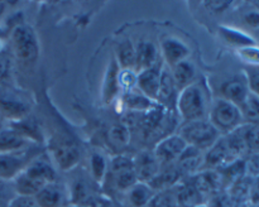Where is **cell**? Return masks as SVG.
I'll use <instances>...</instances> for the list:
<instances>
[{
	"label": "cell",
	"mask_w": 259,
	"mask_h": 207,
	"mask_svg": "<svg viewBox=\"0 0 259 207\" xmlns=\"http://www.w3.org/2000/svg\"><path fill=\"white\" fill-rule=\"evenodd\" d=\"M56 181H58V174L53 162L37 156L12 182L15 194L34 197L46 184Z\"/></svg>",
	"instance_id": "cell-1"
},
{
	"label": "cell",
	"mask_w": 259,
	"mask_h": 207,
	"mask_svg": "<svg viewBox=\"0 0 259 207\" xmlns=\"http://www.w3.org/2000/svg\"><path fill=\"white\" fill-rule=\"evenodd\" d=\"M182 124L207 119L210 105L206 92L200 82L195 81L179 92L176 109Z\"/></svg>",
	"instance_id": "cell-2"
},
{
	"label": "cell",
	"mask_w": 259,
	"mask_h": 207,
	"mask_svg": "<svg viewBox=\"0 0 259 207\" xmlns=\"http://www.w3.org/2000/svg\"><path fill=\"white\" fill-rule=\"evenodd\" d=\"M9 49L13 57L22 62H34L39 57V39L35 30L27 23H19L9 35Z\"/></svg>",
	"instance_id": "cell-3"
},
{
	"label": "cell",
	"mask_w": 259,
	"mask_h": 207,
	"mask_svg": "<svg viewBox=\"0 0 259 207\" xmlns=\"http://www.w3.org/2000/svg\"><path fill=\"white\" fill-rule=\"evenodd\" d=\"M207 119L222 135H228L244 125L239 106L222 97L212 101Z\"/></svg>",
	"instance_id": "cell-4"
},
{
	"label": "cell",
	"mask_w": 259,
	"mask_h": 207,
	"mask_svg": "<svg viewBox=\"0 0 259 207\" xmlns=\"http://www.w3.org/2000/svg\"><path fill=\"white\" fill-rule=\"evenodd\" d=\"M179 134L186 141L187 145L194 146L204 153L209 150L222 136V134L210 123L209 119L182 124L180 126Z\"/></svg>",
	"instance_id": "cell-5"
},
{
	"label": "cell",
	"mask_w": 259,
	"mask_h": 207,
	"mask_svg": "<svg viewBox=\"0 0 259 207\" xmlns=\"http://www.w3.org/2000/svg\"><path fill=\"white\" fill-rule=\"evenodd\" d=\"M51 158L57 171L70 172L78 166L81 150L73 141H55L51 146Z\"/></svg>",
	"instance_id": "cell-6"
},
{
	"label": "cell",
	"mask_w": 259,
	"mask_h": 207,
	"mask_svg": "<svg viewBox=\"0 0 259 207\" xmlns=\"http://www.w3.org/2000/svg\"><path fill=\"white\" fill-rule=\"evenodd\" d=\"M186 148V141L181 138L179 133H176L169 134L157 141L153 153L161 166H168V164L176 163Z\"/></svg>",
	"instance_id": "cell-7"
},
{
	"label": "cell",
	"mask_w": 259,
	"mask_h": 207,
	"mask_svg": "<svg viewBox=\"0 0 259 207\" xmlns=\"http://www.w3.org/2000/svg\"><path fill=\"white\" fill-rule=\"evenodd\" d=\"M34 198L39 207H66L70 204L67 186L58 181L46 184Z\"/></svg>",
	"instance_id": "cell-8"
},
{
	"label": "cell",
	"mask_w": 259,
	"mask_h": 207,
	"mask_svg": "<svg viewBox=\"0 0 259 207\" xmlns=\"http://www.w3.org/2000/svg\"><path fill=\"white\" fill-rule=\"evenodd\" d=\"M190 47L176 37H166L161 40L159 44V55H161L162 62L164 66L171 68L172 66L182 62L185 60H189Z\"/></svg>",
	"instance_id": "cell-9"
},
{
	"label": "cell",
	"mask_w": 259,
	"mask_h": 207,
	"mask_svg": "<svg viewBox=\"0 0 259 207\" xmlns=\"http://www.w3.org/2000/svg\"><path fill=\"white\" fill-rule=\"evenodd\" d=\"M30 111L29 102L12 93H0V118L10 123L28 118Z\"/></svg>",
	"instance_id": "cell-10"
},
{
	"label": "cell",
	"mask_w": 259,
	"mask_h": 207,
	"mask_svg": "<svg viewBox=\"0 0 259 207\" xmlns=\"http://www.w3.org/2000/svg\"><path fill=\"white\" fill-rule=\"evenodd\" d=\"M250 93L245 73L228 78L220 86V97L240 106Z\"/></svg>",
	"instance_id": "cell-11"
},
{
	"label": "cell",
	"mask_w": 259,
	"mask_h": 207,
	"mask_svg": "<svg viewBox=\"0 0 259 207\" xmlns=\"http://www.w3.org/2000/svg\"><path fill=\"white\" fill-rule=\"evenodd\" d=\"M164 63L158 62L152 67L146 68V70L138 72V78H137V90L144 96H147L151 100L156 101L157 93H158L159 82H161L162 70H163Z\"/></svg>",
	"instance_id": "cell-12"
},
{
	"label": "cell",
	"mask_w": 259,
	"mask_h": 207,
	"mask_svg": "<svg viewBox=\"0 0 259 207\" xmlns=\"http://www.w3.org/2000/svg\"><path fill=\"white\" fill-rule=\"evenodd\" d=\"M33 158L34 157H29L25 151L0 154V181H13Z\"/></svg>",
	"instance_id": "cell-13"
},
{
	"label": "cell",
	"mask_w": 259,
	"mask_h": 207,
	"mask_svg": "<svg viewBox=\"0 0 259 207\" xmlns=\"http://www.w3.org/2000/svg\"><path fill=\"white\" fill-rule=\"evenodd\" d=\"M237 159L228 146L225 138L222 135L219 140L204 153V169L224 168Z\"/></svg>",
	"instance_id": "cell-14"
},
{
	"label": "cell",
	"mask_w": 259,
	"mask_h": 207,
	"mask_svg": "<svg viewBox=\"0 0 259 207\" xmlns=\"http://www.w3.org/2000/svg\"><path fill=\"white\" fill-rule=\"evenodd\" d=\"M133 169L136 172L138 182L148 183L159 172L161 164L153 151L142 150L133 158Z\"/></svg>",
	"instance_id": "cell-15"
},
{
	"label": "cell",
	"mask_w": 259,
	"mask_h": 207,
	"mask_svg": "<svg viewBox=\"0 0 259 207\" xmlns=\"http://www.w3.org/2000/svg\"><path fill=\"white\" fill-rule=\"evenodd\" d=\"M179 88L175 83L171 71L167 66H163L161 75V82H159L158 93H157L156 102L164 108L166 110H175L176 109L177 96H179Z\"/></svg>",
	"instance_id": "cell-16"
},
{
	"label": "cell",
	"mask_w": 259,
	"mask_h": 207,
	"mask_svg": "<svg viewBox=\"0 0 259 207\" xmlns=\"http://www.w3.org/2000/svg\"><path fill=\"white\" fill-rule=\"evenodd\" d=\"M190 182L201 192L205 197L214 196L222 187V176L215 169H202L199 173L190 176Z\"/></svg>",
	"instance_id": "cell-17"
},
{
	"label": "cell",
	"mask_w": 259,
	"mask_h": 207,
	"mask_svg": "<svg viewBox=\"0 0 259 207\" xmlns=\"http://www.w3.org/2000/svg\"><path fill=\"white\" fill-rule=\"evenodd\" d=\"M159 48L151 40H141L136 44V72L152 67L159 62Z\"/></svg>",
	"instance_id": "cell-18"
},
{
	"label": "cell",
	"mask_w": 259,
	"mask_h": 207,
	"mask_svg": "<svg viewBox=\"0 0 259 207\" xmlns=\"http://www.w3.org/2000/svg\"><path fill=\"white\" fill-rule=\"evenodd\" d=\"M119 71H120V67H119L118 62H116L113 56L110 62H109L108 68H106L103 81V88H101V98H103V102L106 104V105L113 102L118 97L119 92H120V87H119L118 82Z\"/></svg>",
	"instance_id": "cell-19"
},
{
	"label": "cell",
	"mask_w": 259,
	"mask_h": 207,
	"mask_svg": "<svg viewBox=\"0 0 259 207\" xmlns=\"http://www.w3.org/2000/svg\"><path fill=\"white\" fill-rule=\"evenodd\" d=\"M32 143L12 126L0 129V154L22 153Z\"/></svg>",
	"instance_id": "cell-20"
},
{
	"label": "cell",
	"mask_w": 259,
	"mask_h": 207,
	"mask_svg": "<svg viewBox=\"0 0 259 207\" xmlns=\"http://www.w3.org/2000/svg\"><path fill=\"white\" fill-rule=\"evenodd\" d=\"M176 166L184 176H194L204 169V151L187 145L176 162Z\"/></svg>",
	"instance_id": "cell-21"
},
{
	"label": "cell",
	"mask_w": 259,
	"mask_h": 207,
	"mask_svg": "<svg viewBox=\"0 0 259 207\" xmlns=\"http://www.w3.org/2000/svg\"><path fill=\"white\" fill-rule=\"evenodd\" d=\"M182 177H184V174L181 173L176 163L168 164V166H161L158 173L156 174V177L152 181L148 182V184L156 192L164 191V189H169L176 186V184H179L182 181Z\"/></svg>",
	"instance_id": "cell-22"
},
{
	"label": "cell",
	"mask_w": 259,
	"mask_h": 207,
	"mask_svg": "<svg viewBox=\"0 0 259 207\" xmlns=\"http://www.w3.org/2000/svg\"><path fill=\"white\" fill-rule=\"evenodd\" d=\"M175 194H176L179 206L182 207L201 204L205 203V201H206V197H205L201 192H199V189H197L190 181H181L179 184H176Z\"/></svg>",
	"instance_id": "cell-23"
},
{
	"label": "cell",
	"mask_w": 259,
	"mask_h": 207,
	"mask_svg": "<svg viewBox=\"0 0 259 207\" xmlns=\"http://www.w3.org/2000/svg\"><path fill=\"white\" fill-rule=\"evenodd\" d=\"M219 35L227 44L232 45L235 49L257 44L252 35L245 33L244 30L238 29V28L234 27H229V25H220Z\"/></svg>",
	"instance_id": "cell-24"
},
{
	"label": "cell",
	"mask_w": 259,
	"mask_h": 207,
	"mask_svg": "<svg viewBox=\"0 0 259 207\" xmlns=\"http://www.w3.org/2000/svg\"><path fill=\"white\" fill-rule=\"evenodd\" d=\"M169 71H171V75L174 77V81L179 91L195 82L196 67L190 60H185L182 62L177 63V65L172 66Z\"/></svg>",
	"instance_id": "cell-25"
},
{
	"label": "cell",
	"mask_w": 259,
	"mask_h": 207,
	"mask_svg": "<svg viewBox=\"0 0 259 207\" xmlns=\"http://www.w3.org/2000/svg\"><path fill=\"white\" fill-rule=\"evenodd\" d=\"M123 104L125 105V108L128 109L132 113H148L152 109L157 108L158 104L156 101L151 100L147 96H144L143 93L139 92L138 90H133L131 92L123 93Z\"/></svg>",
	"instance_id": "cell-26"
},
{
	"label": "cell",
	"mask_w": 259,
	"mask_h": 207,
	"mask_svg": "<svg viewBox=\"0 0 259 207\" xmlns=\"http://www.w3.org/2000/svg\"><path fill=\"white\" fill-rule=\"evenodd\" d=\"M109 171V161L101 151H91L89 156L88 173L90 178L98 184L105 182Z\"/></svg>",
	"instance_id": "cell-27"
},
{
	"label": "cell",
	"mask_w": 259,
	"mask_h": 207,
	"mask_svg": "<svg viewBox=\"0 0 259 207\" xmlns=\"http://www.w3.org/2000/svg\"><path fill=\"white\" fill-rule=\"evenodd\" d=\"M156 191L146 182H137L128 192H126V198L131 206L133 207H147Z\"/></svg>",
	"instance_id": "cell-28"
},
{
	"label": "cell",
	"mask_w": 259,
	"mask_h": 207,
	"mask_svg": "<svg viewBox=\"0 0 259 207\" xmlns=\"http://www.w3.org/2000/svg\"><path fill=\"white\" fill-rule=\"evenodd\" d=\"M114 58L120 68H133L136 66V44L131 39H124L118 43ZM136 71V70H134Z\"/></svg>",
	"instance_id": "cell-29"
},
{
	"label": "cell",
	"mask_w": 259,
	"mask_h": 207,
	"mask_svg": "<svg viewBox=\"0 0 259 207\" xmlns=\"http://www.w3.org/2000/svg\"><path fill=\"white\" fill-rule=\"evenodd\" d=\"M14 81V57L9 48L0 50V87H8Z\"/></svg>",
	"instance_id": "cell-30"
},
{
	"label": "cell",
	"mask_w": 259,
	"mask_h": 207,
	"mask_svg": "<svg viewBox=\"0 0 259 207\" xmlns=\"http://www.w3.org/2000/svg\"><path fill=\"white\" fill-rule=\"evenodd\" d=\"M243 121L247 125L259 126V97L252 92L248 95L244 102L239 106Z\"/></svg>",
	"instance_id": "cell-31"
},
{
	"label": "cell",
	"mask_w": 259,
	"mask_h": 207,
	"mask_svg": "<svg viewBox=\"0 0 259 207\" xmlns=\"http://www.w3.org/2000/svg\"><path fill=\"white\" fill-rule=\"evenodd\" d=\"M108 176L113 177L115 188L118 189V191L124 192V193H126V192H128L129 189H131L132 187L138 182V178H137L136 172H134L133 168L125 169V171L118 172V173L108 174Z\"/></svg>",
	"instance_id": "cell-32"
},
{
	"label": "cell",
	"mask_w": 259,
	"mask_h": 207,
	"mask_svg": "<svg viewBox=\"0 0 259 207\" xmlns=\"http://www.w3.org/2000/svg\"><path fill=\"white\" fill-rule=\"evenodd\" d=\"M108 135L113 144L118 146H125L131 141V129L125 123L113 124L109 129Z\"/></svg>",
	"instance_id": "cell-33"
},
{
	"label": "cell",
	"mask_w": 259,
	"mask_h": 207,
	"mask_svg": "<svg viewBox=\"0 0 259 207\" xmlns=\"http://www.w3.org/2000/svg\"><path fill=\"white\" fill-rule=\"evenodd\" d=\"M147 207H179V202H177L175 191L164 189V191L156 192Z\"/></svg>",
	"instance_id": "cell-34"
},
{
	"label": "cell",
	"mask_w": 259,
	"mask_h": 207,
	"mask_svg": "<svg viewBox=\"0 0 259 207\" xmlns=\"http://www.w3.org/2000/svg\"><path fill=\"white\" fill-rule=\"evenodd\" d=\"M137 78H138V73L133 68H120L118 76V82L120 91H123V93H125L136 90Z\"/></svg>",
	"instance_id": "cell-35"
},
{
	"label": "cell",
	"mask_w": 259,
	"mask_h": 207,
	"mask_svg": "<svg viewBox=\"0 0 259 207\" xmlns=\"http://www.w3.org/2000/svg\"><path fill=\"white\" fill-rule=\"evenodd\" d=\"M238 58L247 65L259 67V45H248V47L235 49Z\"/></svg>",
	"instance_id": "cell-36"
},
{
	"label": "cell",
	"mask_w": 259,
	"mask_h": 207,
	"mask_svg": "<svg viewBox=\"0 0 259 207\" xmlns=\"http://www.w3.org/2000/svg\"><path fill=\"white\" fill-rule=\"evenodd\" d=\"M7 207H39L35 198L33 196H23V194H15L8 202Z\"/></svg>",
	"instance_id": "cell-37"
},
{
	"label": "cell",
	"mask_w": 259,
	"mask_h": 207,
	"mask_svg": "<svg viewBox=\"0 0 259 207\" xmlns=\"http://www.w3.org/2000/svg\"><path fill=\"white\" fill-rule=\"evenodd\" d=\"M245 77H247L248 86H249V91L253 95L259 97V70L257 68H248L244 71Z\"/></svg>",
	"instance_id": "cell-38"
},
{
	"label": "cell",
	"mask_w": 259,
	"mask_h": 207,
	"mask_svg": "<svg viewBox=\"0 0 259 207\" xmlns=\"http://www.w3.org/2000/svg\"><path fill=\"white\" fill-rule=\"evenodd\" d=\"M249 7V9H247L243 13V22H244V24H247L248 27L252 28V29L259 30V12L257 9H254L250 4Z\"/></svg>",
	"instance_id": "cell-39"
},
{
	"label": "cell",
	"mask_w": 259,
	"mask_h": 207,
	"mask_svg": "<svg viewBox=\"0 0 259 207\" xmlns=\"http://www.w3.org/2000/svg\"><path fill=\"white\" fill-rule=\"evenodd\" d=\"M205 7L207 8V9L212 10V12H224V10H227L228 8H230L233 5V3L230 2H206L204 3Z\"/></svg>",
	"instance_id": "cell-40"
},
{
	"label": "cell",
	"mask_w": 259,
	"mask_h": 207,
	"mask_svg": "<svg viewBox=\"0 0 259 207\" xmlns=\"http://www.w3.org/2000/svg\"><path fill=\"white\" fill-rule=\"evenodd\" d=\"M247 169H249L255 176H259V154H253L247 163Z\"/></svg>",
	"instance_id": "cell-41"
},
{
	"label": "cell",
	"mask_w": 259,
	"mask_h": 207,
	"mask_svg": "<svg viewBox=\"0 0 259 207\" xmlns=\"http://www.w3.org/2000/svg\"><path fill=\"white\" fill-rule=\"evenodd\" d=\"M250 5H252L253 8H254V9H257L258 12H259V0H257V2H252V3H249Z\"/></svg>",
	"instance_id": "cell-42"
},
{
	"label": "cell",
	"mask_w": 259,
	"mask_h": 207,
	"mask_svg": "<svg viewBox=\"0 0 259 207\" xmlns=\"http://www.w3.org/2000/svg\"><path fill=\"white\" fill-rule=\"evenodd\" d=\"M4 10H5V4L4 3H0V18H2L3 14H4Z\"/></svg>",
	"instance_id": "cell-43"
},
{
	"label": "cell",
	"mask_w": 259,
	"mask_h": 207,
	"mask_svg": "<svg viewBox=\"0 0 259 207\" xmlns=\"http://www.w3.org/2000/svg\"><path fill=\"white\" fill-rule=\"evenodd\" d=\"M189 207H209L206 203H201V204H195V206H189Z\"/></svg>",
	"instance_id": "cell-44"
},
{
	"label": "cell",
	"mask_w": 259,
	"mask_h": 207,
	"mask_svg": "<svg viewBox=\"0 0 259 207\" xmlns=\"http://www.w3.org/2000/svg\"><path fill=\"white\" fill-rule=\"evenodd\" d=\"M66 207H89V206H81V204H72V203H70V204H68V206H66Z\"/></svg>",
	"instance_id": "cell-45"
},
{
	"label": "cell",
	"mask_w": 259,
	"mask_h": 207,
	"mask_svg": "<svg viewBox=\"0 0 259 207\" xmlns=\"http://www.w3.org/2000/svg\"><path fill=\"white\" fill-rule=\"evenodd\" d=\"M3 48H4V42H3V40H0V50H2Z\"/></svg>",
	"instance_id": "cell-46"
}]
</instances>
